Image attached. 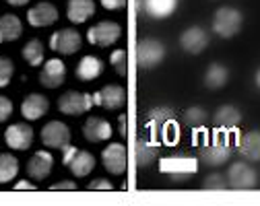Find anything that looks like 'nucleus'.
Instances as JSON below:
<instances>
[{
	"mask_svg": "<svg viewBox=\"0 0 260 206\" xmlns=\"http://www.w3.org/2000/svg\"><path fill=\"white\" fill-rule=\"evenodd\" d=\"M159 169H161V174L170 176L172 182H184V180L192 178L199 171V161H197V157H192V155L176 153V155H170L166 159H161Z\"/></svg>",
	"mask_w": 260,
	"mask_h": 206,
	"instance_id": "obj_1",
	"label": "nucleus"
},
{
	"mask_svg": "<svg viewBox=\"0 0 260 206\" xmlns=\"http://www.w3.org/2000/svg\"><path fill=\"white\" fill-rule=\"evenodd\" d=\"M242 25H244V17L234 7H221V9H217V13L213 17V31L223 40L238 36Z\"/></svg>",
	"mask_w": 260,
	"mask_h": 206,
	"instance_id": "obj_2",
	"label": "nucleus"
},
{
	"mask_svg": "<svg viewBox=\"0 0 260 206\" xmlns=\"http://www.w3.org/2000/svg\"><path fill=\"white\" fill-rule=\"evenodd\" d=\"M232 157V145L225 136L217 130V134L209 143L203 145L201 149V161L205 165H211V167H217V165H225Z\"/></svg>",
	"mask_w": 260,
	"mask_h": 206,
	"instance_id": "obj_3",
	"label": "nucleus"
},
{
	"mask_svg": "<svg viewBox=\"0 0 260 206\" xmlns=\"http://www.w3.org/2000/svg\"><path fill=\"white\" fill-rule=\"evenodd\" d=\"M62 163L69 165V169L73 171L75 178H85L95 167V157L87 151H79L77 147L67 145L62 149Z\"/></svg>",
	"mask_w": 260,
	"mask_h": 206,
	"instance_id": "obj_4",
	"label": "nucleus"
},
{
	"mask_svg": "<svg viewBox=\"0 0 260 206\" xmlns=\"http://www.w3.org/2000/svg\"><path fill=\"white\" fill-rule=\"evenodd\" d=\"M166 58V46L159 40L145 38L137 44V64L141 68H155Z\"/></svg>",
	"mask_w": 260,
	"mask_h": 206,
	"instance_id": "obj_5",
	"label": "nucleus"
},
{
	"mask_svg": "<svg viewBox=\"0 0 260 206\" xmlns=\"http://www.w3.org/2000/svg\"><path fill=\"white\" fill-rule=\"evenodd\" d=\"M122 36V27L114 21H100L97 25H93L87 31V40L93 46H100V48H110L114 46Z\"/></svg>",
	"mask_w": 260,
	"mask_h": 206,
	"instance_id": "obj_6",
	"label": "nucleus"
},
{
	"mask_svg": "<svg viewBox=\"0 0 260 206\" xmlns=\"http://www.w3.org/2000/svg\"><path fill=\"white\" fill-rule=\"evenodd\" d=\"M95 106L93 103V95L89 93H79V91H69L58 97V110L67 116H79L89 112Z\"/></svg>",
	"mask_w": 260,
	"mask_h": 206,
	"instance_id": "obj_7",
	"label": "nucleus"
},
{
	"mask_svg": "<svg viewBox=\"0 0 260 206\" xmlns=\"http://www.w3.org/2000/svg\"><path fill=\"white\" fill-rule=\"evenodd\" d=\"M71 139H73L71 128L60 120H52L42 128V143L48 149H60L62 151L67 145H71Z\"/></svg>",
	"mask_w": 260,
	"mask_h": 206,
	"instance_id": "obj_8",
	"label": "nucleus"
},
{
	"mask_svg": "<svg viewBox=\"0 0 260 206\" xmlns=\"http://www.w3.org/2000/svg\"><path fill=\"white\" fill-rule=\"evenodd\" d=\"M102 163L106 167L108 174L112 176H122L126 171V165H128V153H126V147L122 143H112L104 149L102 153Z\"/></svg>",
	"mask_w": 260,
	"mask_h": 206,
	"instance_id": "obj_9",
	"label": "nucleus"
},
{
	"mask_svg": "<svg viewBox=\"0 0 260 206\" xmlns=\"http://www.w3.org/2000/svg\"><path fill=\"white\" fill-rule=\"evenodd\" d=\"M50 48L54 52L73 56L77 50H81V33L77 29H73V27L60 29V31H56L54 36L50 38Z\"/></svg>",
	"mask_w": 260,
	"mask_h": 206,
	"instance_id": "obj_10",
	"label": "nucleus"
},
{
	"mask_svg": "<svg viewBox=\"0 0 260 206\" xmlns=\"http://www.w3.org/2000/svg\"><path fill=\"white\" fill-rule=\"evenodd\" d=\"M227 182H230V188L234 190H252L256 186V171L244 161H238L230 167Z\"/></svg>",
	"mask_w": 260,
	"mask_h": 206,
	"instance_id": "obj_11",
	"label": "nucleus"
},
{
	"mask_svg": "<svg viewBox=\"0 0 260 206\" xmlns=\"http://www.w3.org/2000/svg\"><path fill=\"white\" fill-rule=\"evenodd\" d=\"M5 141L15 151H27L31 147V143H34V130H31V126L25 122L11 124L5 132Z\"/></svg>",
	"mask_w": 260,
	"mask_h": 206,
	"instance_id": "obj_12",
	"label": "nucleus"
},
{
	"mask_svg": "<svg viewBox=\"0 0 260 206\" xmlns=\"http://www.w3.org/2000/svg\"><path fill=\"white\" fill-rule=\"evenodd\" d=\"M180 46L192 56L203 54L209 46V33L203 27H188L180 36Z\"/></svg>",
	"mask_w": 260,
	"mask_h": 206,
	"instance_id": "obj_13",
	"label": "nucleus"
},
{
	"mask_svg": "<svg viewBox=\"0 0 260 206\" xmlns=\"http://www.w3.org/2000/svg\"><path fill=\"white\" fill-rule=\"evenodd\" d=\"M93 103L106 110H120L126 103V91L120 85H106L102 91L93 93Z\"/></svg>",
	"mask_w": 260,
	"mask_h": 206,
	"instance_id": "obj_14",
	"label": "nucleus"
},
{
	"mask_svg": "<svg viewBox=\"0 0 260 206\" xmlns=\"http://www.w3.org/2000/svg\"><path fill=\"white\" fill-rule=\"evenodd\" d=\"M64 77H67V66H64L62 60L52 58L44 64L42 73H40V83L46 89H58L64 83Z\"/></svg>",
	"mask_w": 260,
	"mask_h": 206,
	"instance_id": "obj_15",
	"label": "nucleus"
},
{
	"mask_svg": "<svg viewBox=\"0 0 260 206\" xmlns=\"http://www.w3.org/2000/svg\"><path fill=\"white\" fill-rule=\"evenodd\" d=\"M52 167H54V157H52V153H48V151H38V153H34V157L27 161V174H29V178L42 182V180H46V178L52 174Z\"/></svg>",
	"mask_w": 260,
	"mask_h": 206,
	"instance_id": "obj_16",
	"label": "nucleus"
},
{
	"mask_svg": "<svg viewBox=\"0 0 260 206\" xmlns=\"http://www.w3.org/2000/svg\"><path fill=\"white\" fill-rule=\"evenodd\" d=\"M27 21L31 27H48L58 21V11L50 3H40L27 11Z\"/></svg>",
	"mask_w": 260,
	"mask_h": 206,
	"instance_id": "obj_17",
	"label": "nucleus"
},
{
	"mask_svg": "<svg viewBox=\"0 0 260 206\" xmlns=\"http://www.w3.org/2000/svg\"><path fill=\"white\" fill-rule=\"evenodd\" d=\"M238 153L250 163L260 161V130H250V132L240 136L238 139Z\"/></svg>",
	"mask_w": 260,
	"mask_h": 206,
	"instance_id": "obj_18",
	"label": "nucleus"
},
{
	"mask_svg": "<svg viewBox=\"0 0 260 206\" xmlns=\"http://www.w3.org/2000/svg\"><path fill=\"white\" fill-rule=\"evenodd\" d=\"M48 108H50V103H48V99H46L44 95L31 93V95H27V97L23 99V103H21V114H23L25 120L36 122V120H40L42 116H46Z\"/></svg>",
	"mask_w": 260,
	"mask_h": 206,
	"instance_id": "obj_19",
	"label": "nucleus"
},
{
	"mask_svg": "<svg viewBox=\"0 0 260 206\" xmlns=\"http://www.w3.org/2000/svg\"><path fill=\"white\" fill-rule=\"evenodd\" d=\"M83 134L89 143H102L112 136V124L104 118H89L83 126Z\"/></svg>",
	"mask_w": 260,
	"mask_h": 206,
	"instance_id": "obj_20",
	"label": "nucleus"
},
{
	"mask_svg": "<svg viewBox=\"0 0 260 206\" xmlns=\"http://www.w3.org/2000/svg\"><path fill=\"white\" fill-rule=\"evenodd\" d=\"M104 73V62L97 58V56H85L81 58V62L77 64V79L81 81H95L97 77H102Z\"/></svg>",
	"mask_w": 260,
	"mask_h": 206,
	"instance_id": "obj_21",
	"label": "nucleus"
},
{
	"mask_svg": "<svg viewBox=\"0 0 260 206\" xmlns=\"http://www.w3.org/2000/svg\"><path fill=\"white\" fill-rule=\"evenodd\" d=\"M93 15H95V3L93 0H69L67 17L73 23H85Z\"/></svg>",
	"mask_w": 260,
	"mask_h": 206,
	"instance_id": "obj_22",
	"label": "nucleus"
},
{
	"mask_svg": "<svg viewBox=\"0 0 260 206\" xmlns=\"http://www.w3.org/2000/svg\"><path fill=\"white\" fill-rule=\"evenodd\" d=\"M21 33H23V25H21L19 17H15V15H3L0 17V44L19 40Z\"/></svg>",
	"mask_w": 260,
	"mask_h": 206,
	"instance_id": "obj_23",
	"label": "nucleus"
},
{
	"mask_svg": "<svg viewBox=\"0 0 260 206\" xmlns=\"http://www.w3.org/2000/svg\"><path fill=\"white\" fill-rule=\"evenodd\" d=\"M242 122V114L234 106H221L215 114V124L219 130H234Z\"/></svg>",
	"mask_w": 260,
	"mask_h": 206,
	"instance_id": "obj_24",
	"label": "nucleus"
},
{
	"mask_svg": "<svg viewBox=\"0 0 260 206\" xmlns=\"http://www.w3.org/2000/svg\"><path fill=\"white\" fill-rule=\"evenodd\" d=\"M227 79H230V71H227V66H223L219 62L209 64L207 73H205V85H207V89H213V91L215 89H221V87H225Z\"/></svg>",
	"mask_w": 260,
	"mask_h": 206,
	"instance_id": "obj_25",
	"label": "nucleus"
},
{
	"mask_svg": "<svg viewBox=\"0 0 260 206\" xmlns=\"http://www.w3.org/2000/svg\"><path fill=\"white\" fill-rule=\"evenodd\" d=\"M176 124L174 122V112L170 108H155L149 112V118H147V126L155 132H164L168 126Z\"/></svg>",
	"mask_w": 260,
	"mask_h": 206,
	"instance_id": "obj_26",
	"label": "nucleus"
},
{
	"mask_svg": "<svg viewBox=\"0 0 260 206\" xmlns=\"http://www.w3.org/2000/svg\"><path fill=\"white\" fill-rule=\"evenodd\" d=\"M178 7V0H145V13L153 19H166Z\"/></svg>",
	"mask_w": 260,
	"mask_h": 206,
	"instance_id": "obj_27",
	"label": "nucleus"
},
{
	"mask_svg": "<svg viewBox=\"0 0 260 206\" xmlns=\"http://www.w3.org/2000/svg\"><path fill=\"white\" fill-rule=\"evenodd\" d=\"M135 159H137V165L139 167H149L157 161V147L145 139H139L137 141V149H135Z\"/></svg>",
	"mask_w": 260,
	"mask_h": 206,
	"instance_id": "obj_28",
	"label": "nucleus"
},
{
	"mask_svg": "<svg viewBox=\"0 0 260 206\" xmlns=\"http://www.w3.org/2000/svg\"><path fill=\"white\" fill-rule=\"evenodd\" d=\"M19 174V161L11 153H0V184H9Z\"/></svg>",
	"mask_w": 260,
	"mask_h": 206,
	"instance_id": "obj_29",
	"label": "nucleus"
},
{
	"mask_svg": "<svg viewBox=\"0 0 260 206\" xmlns=\"http://www.w3.org/2000/svg\"><path fill=\"white\" fill-rule=\"evenodd\" d=\"M23 58L29 66H42L44 64V44L40 40H29L23 48Z\"/></svg>",
	"mask_w": 260,
	"mask_h": 206,
	"instance_id": "obj_30",
	"label": "nucleus"
},
{
	"mask_svg": "<svg viewBox=\"0 0 260 206\" xmlns=\"http://www.w3.org/2000/svg\"><path fill=\"white\" fill-rule=\"evenodd\" d=\"M184 124L190 126V128H201L205 122H207V112L203 108H188L182 116Z\"/></svg>",
	"mask_w": 260,
	"mask_h": 206,
	"instance_id": "obj_31",
	"label": "nucleus"
},
{
	"mask_svg": "<svg viewBox=\"0 0 260 206\" xmlns=\"http://www.w3.org/2000/svg\"><path fill=\"white\" fill-rule=\"evenodd\" d=\"M110 64L114 66L118 77H126L128 75V54H126V50H114L112 56H110Z\"/></svg>",
	"mask_w": 260,
	"mask_h": 206,
	"instance_id": "obj_32",
	"label": "nucleus"
},
{
	"mask_svg": "<svg viewBox=\"0 0 260 206\" xmlns=\"http://www.w3.org/2000/svg\"><path fill=\"white\" fill-rule=\"evenodd\" d=\"M203 188L209 190V192H225L227 188H230V182H227V178L221 176V174H211V176L205 178Z\"/></svg>",
	"mask_w": 260,
	"mask_h": 206,
	"instance_id": "obj_33",
	"label": "nucleus"
},
{
	"mask_svg": "<svg viewBox=\"0 0 260 206\" xmlns=\"http://www.w3.org/2000/svg\"><path fill=\"white\" fill-rule=\"evenodd\" d=\"M13 73H15V64L7 56H0V89L11 83Z\"/></svg>",
	"mask_w": 260,
	"mask_h": 206,
	"instance_id": "obj_34",
	"label": "nucleus"
},
{
	"mask_svg": "<svg viewBox=\"0 0 260 206\" xmlns=\"http://www.w3.org/2000/svg\"><path fill=\"white\" fill-rule=\"evenodd\" d=\"M11 114H13V103H11V99H7V97L0 95V122H7Z\"/></svg>",
	"mask_w": 260,
	"mask_h": 206,
	"instance_id": "obj_35",
	"label": "nucleus"
},
{
	"mask_svg": "<svg viewBox=\"0 0 260 206\" xmlns=\"http://www.w3.org/2000/svg\"><path fill=\"white\" fill-rule=\"evenodd\" d=\"M89 190L91 192H112L114 190V184L108 182V180H95L89 184Z\"/></svg>",
	"mask_w": 260,
	"mask_h": 206,
	"instance_id": "obj_36",
	"label": "nucleus"
},
{
	"mask_svg": "<svg viewBox=\"0 0 260 206\" xmlns=\"http://www.w3.org/2000/svg\"><path fill=\"white\" fill-rule=\"evenodd\" d=\"M50 190H52V192H77V184H75V182H69V180H64V182L52 184Z\"/></svg>",
	"mask_w": 260,
	"mask_h": 206,
	"instance_id": "obj_37",
	"label": "nucleus"
},
{
	"mask_svg": "<svg viewBox=\"0 0 260 206\" xmlns=\"http://www.w3.org/2000/svg\"><path fill=\"white\" fill-rule=\"evenodd\" d=\"M102 5L108 11H120L126 7V0H102Z\"/></svg>",
	"mask_w": 260,
	"mask_h": 206,
	"instance_id": "obj_38",
	"label": "nucleus"
},
{
	"mask_svg": "<svg viewBox=\"0 0 260 206\" xmlns=\"http://www.w3.org/2000/svg\"><path fill=\"white\" fill-rule=\"evenodd\" d=\"M15 190H17V192H34L36 186L31 184V182H17V184H15Z\"/></svg>",
	"mask_w": 260,
	"mask_h": 206,
	"instance_id": "obj_39",
	"label": "nucleus"
},
{
	"mask_svg": "<svg viewBox=\"0 0 260 206\" xmlns=\"http://www.w3.org/2000/svg\"><path fill=\"white\" fill-rule=\"evenodd\" d=\"M120 134L126 136V116H120Z\"/></svg>",
	"mask_w": 260,
	"mask_h": 206,
	"instance_id": "obj_40",
	"label": "nucleus"
},
{
	"mask_svg": "<svg viewBox=\"0 0 260 206\" xmlns=\"http://www.w3.org/2000/svg\"><path fill=\"white\" fill-rule=\"evenodd\" d=\"M7 3H9V5H13V7H25V5L29 3V0H7Z\"/></svg>",
	"mask_w": 260,
	"mask_h": 206,
	"instance_id": "obj_41",
	"label": "nucleus"
},
{
	"mask_svg": "<svg viewBox=\"0 0 260 206\" xmlns=\"http://www.w3.org/2000/svg\"><path fill=\"white\" fill-rule=\"evenodd\" d=\"M137 11L139 13H145V0H137Z\"/></svg>",
	"mask_w": 260,
	"mask_h": 206,
	"instance_id": "obj_42",
	"label": "nucleus"
},
{
	"mask_svg": "<svg viewBox=\"0 0 260 206\" xmlns=\"http://www.w3.org/2000/svg\"><path fill=\"white\" fill-rule=\"evenodd\" d=\"M254 83H256V87L260 89V68H258V71H256V77H254Z\"/></svg>",
	"mask_w": 260,
	"mask_h": 206,
	"instance_id": "obj_43",
	"label": "nucleus"
}]
</instances>
